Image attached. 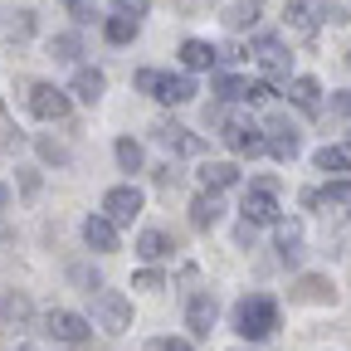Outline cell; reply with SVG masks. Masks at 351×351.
Returning a JSON list of instances; mask_svg holds the SVG:
<instances>
[{
	"label": "cell",
	"instance_id": "obj_2",
	"mask_svg": "<svg viewBox=\"0 0 351 351\" xmlns=\"http://www.w3.org/2000/svg\"><path fill=\"white\" fill-rule=\"evenodd\" d=\"M219 137L230 142V152H239V156H258V152H269V137H263V127L258 122H249L244 112H225L219 117Z\"/></svg>",
	"mask_w": 351,
	"mask_h": 351
},
{
	"label": "cell",
	"instance_id": "obj_39",
	"mask_svg": "<svg viewBox=\"0 0 351 351\" xmlns=\"http://www.w3.org/2000/svg\"><path fill=\"white\" fill-rule=\"evenodd\" d=\"M152 351H195V346L181 341V337H161V341H152Z\"/></svg>",
	"mask_w": 351,
	"mask_h": 351
},
{
	"label": "cell",
	"instance_id": "obj_42",
	"mask_svg": "<svg viewBox=\"0 0 351 351\" xmlns=\"http://www.w3.org/2000/svg\"><path fill=\"white\" fill-rule=\"evenodd\" d=\"M239 5H263V0H239Z\"/></svg>",
	"mask_w": 351,
	"mask_h": 351
},
{
	"label": "cell",
	"instance_id": "obj_32",
	"mask_svg": "<svg viewBox=\"0 0 351 351\" xmlns=\"http://www.w3.org/2000/svg\"><path fill=\"white\" fill-rule=\"evenodd\" d=\"M64 10H69L73 25H88V20L98 15V10H93V0H64Z\"/></svg>",
	"mask_w": 351,
	"mask_h": 351
},
{
	"label": "cell",
	"instance_id": "obj_26",
	"mask_svg": "<svg viewBox=\"0 0 351 351\" xmlns=\"http://www.w3.org/2000/svg\"><path fill=\"white\" fill-rule=\"evenodd\" d=\"M112 152H117V166H122V171H142V147L132 142V137H117Z\"/></svg>",
	"mask_w": 351,
	"mask_h": 351
},
{
	"label": "cell",
	"instance_id": "obj_22",
	"mask_svg": "<svg viewBox=\"0 0 351 351\" xmlns=\"http://www.w3.org/2000/svg\"><path fill=\"white\" fill-rule=\"evenodd\" d=\"M171 249H176V244H171V234H166V230H142V234H137V254H142L147 263L166 258Z\"/></svg>",
	"mask_w": 351,
	"mask_h": 351
},
{
	"label": "cell",
	"instance_id": "obj_18",
	"mask_svg": "<svg viewBox=\"0 0 351 351\" xmlns=\"http://www.w3.org/2000/svg\"><path fill=\"white\" fill-rule=\"evenodd\" d=\"M103 88H108L103 69H78V73H73V88H69V93H73L78 103H98V98H103Z\"/></svg>",
	"mask_w": 351,
	"mask_h": 351
},
{
	"label": "cell",
	"instance_id": "obj_12",
	"mask_svg": "<svg viewBox=\"0 0 351 351\" xmlns=\"http://www.w3.org/2000/svg\"><path fill=\"white\" fill-rule=\"evenodd\" d=\"M83 244L93 249V254H112L117 249V225L108 215H88L83 219Z\"/></svg>",
	"mask_w": 351,
	"mask_h": 351
},
{
	"label": "cell",
	"instance_id": "obj_13",
	"mask_svg": "<svg viewBox=\"0 0 351 351\" xmlns=\"http://www.w3.org/2000/svg\"><path fill=\"white\" fill-rule=\"evenodd\" d=\"M156 98H161V103H171V108L191 103V98H195V78H191V73H161Z\"/></svg>",
	"mask_w": 351,
	"mask_h": 351
},
{
	"label": "cell",
	"instance_id": "obj_5",
	"mask_svg": "<svg viewBox=\"0 0 351 351\" xmlns=\"http://www.w3.org/2000/svg\"><path fill=\"white\" fill-rule=\"evenodd\" d=\"M152 137L166 147V152H176V156H200L205 152V137H195L191 127H181V122H171V117H161V122H152Z\"/></svg>",
	"mask_w": 351,
	"mask_h": 351
},
{
	"label": "cell",
	"instance_id": "obj_44",
	"mask_svg": "<svg viewBox=\"0 0 351 351\" xmlns=\"http://www.w3.org/2000/svg\"><path fill=\"white\" fill-rule=\"evenodd\" d=\"M15 351H34V346H15Z\"/></svg>",
	"mask_w": 351,
	"mask_h": 351
},
{
	"label": "cell",
	"instance_id": "obj_43",
	"mask_svg": "<svg viewBox=\"0 0 351 351\" xmlns=\"http://www.w3.org/2000/svg\"><path fill=\"white\" fill-rule=\"evenodd\" d=\"M346 69H351V49H346Z\"/></svg>",
	"mask_w": 351,
	"mask_h": 351
},
{
	"label": "cell",
	"instance_id": "obj_19",
	"mask_svg": "<svg viewBox=\"0 0 351 351\" xmlns=\"http://www.w3.org/2000/svg\"><path fill=\"white\" fill-rule=\"evenodd\" d=\"M313 161H317V171H332L337 181H346V176H351V147H341V142L322 147V152H317Z\"/></svg>",
	"mask_w": 351,
	"mask_h": 351
},
{
	"label": "cell",
	"instance_id": "obj_11",
	"mask_svg": "<svg viewBox=\"0 0 351 351\" xmlns=\"http://www.w3.org/2000/svg\"><path fill=\"white\" fill-rule=\"evenodd\" d=\"M215 317H219V302H215L210 293H195V298L186 302V327H191L195 337H210V332H215Z\"/></svg>",
	"mask_w": 351,
	"mask_h": 351
},
{
	"label": "cell",
	"instance_id": "obj_28",
	"mask_svg": "<svg viewBox=\"0 0 351 351\" xmlns=\"http://www.w3.org/2000/svg\"><path fill=\"white\" fill-rule=\"evenodd\" d=\"M103 34H108L112 44H132V39H137V20H122V15H112V20L103 25Z\"/></svg>",
	"mask_w": 351,
	"mask_h": 351
},
{
	"label": "cell",
	"instance_id": "obj_10",
	"mask_svg": "<svg viewBox=\"0 0 351 351\" xmlns=\"http://www.w3.org/2000/svg\"><path fill=\"white\" fill-rule=\"evenodd\" d=\"M263 137H269V152H274L278 161H293V156L302 152V137H298V127H293L288 117H269Z\"/></svg>",
	"mask_w": 351,
	"mask_h": 351
},
{
	"label": "cell",
	"instance_id": "obj_15",
	"mask_svg": "<svg viewBox=\"0 0 351 351\" xmlns=\"http://www.w3.org/2000/svg\"><path fill=\"white\" fill-rule=\"evenodd\" d=\"M234 181H239V166H234V161H205V166H200V186H205L210 195L230 191Z\"/></svg>",
	"mask_w": 351,
	"mask_h": 351
},
{
	"label": "cell",
	"instance_id": "obj_27",
	"mask_svg": "<svg viewBox=\"0 0 351 351\" xmlns=\"http://www.w3.org/2000/svg\"><path fill=\"white\" fill-rule=\"evenodd\" d=\"M215 88H219V98H225V103H244V93H249V83H244V78H234V73H219V78H215Z\"/></svg>",
	"mask_w": 351,
	"mask_h": 351
},
{
	"label": "cell",
	"instance_id": "obj_6",
	"mask_svg": "<svg viewBox=\"0 0 351 351\" xmlns=\"http://www.w3.org/2000/svg\"><path fill=\"white\" fill-rule=\"evenodd\" d=\"M39 332H49L54 341L78 346V341H88L93 322H88V317H78V313H64V307H54V313H44V317H39Z\"/></svg>",
	"mask_w": 351,
	"mask_h": 351
},
{
	"label": "cell",
	"instance_id": "obj_30",
	"mask_svg": "<svg viewBox=\"0 0 351 351\" xmlns=\"http://www.w3.org/2000/svg\"><path fill=\"white\" fill-rule=\"evenodd\" d=\"M225 25H230V29H244V25L254 29V25H258V5H230V10H225Z\"/></svg>",
	"mask_w": 351,
	"mask_h": 351
},
{
	"label": "cell",
	"instance_id": "obj_20",
	"mask_svg": "<svg viewBox=\"0 0 351 351\" xmlns=\"http://www.w3.org/2000/svg\"><path fill=\"white\" fill-rule=\"evenodd\" d=\"M278 258L283 263L302 258V225H298V219H278Z\"/></svg>",
	"mask_w": 351,
	"mask_h": 351
},
{
	"label": "cell",
	"instance_id": "obj_9",
	"mask_svg": "<svg viewBox=\"0 0 351 351\" xmlns=\"http://www.w3.org/2000/svg\"><path fill=\"white\" fill-rule=\"evenodd\" d=\"M29 108H34V117H44V122H64V117H69V93H64V88H54V83H34V88H29Z\"/></svg>",
	"mask_w": 351,
	"mask_h": 351
},
{
	"label": "cell",
	"instance_id": "obj_7",
	"mask_svg": "<svg viewBox=\"0 0 351 351\" xmlns=\"http://www.w3.org/2000/svg\"><path fill=\"white\" fill-rule=\"evenodd\" d=\"M239 215H244V225H278V195H274V186H269V181L254 186V191L244 195Z\"/></svg>",
	"mask_w": 351,
	"mask_h": 351
},
{
	"label": "cell",
	"instance_id": "obj_31",
	"mask_svg": "<svg viewBox=\"0 0 351 351\" xmlns=\"http://www.w3.org/2000/svg\"><path fill=\"white\" fill-rule=\"evenodd\" d=\"M112 10H117L122 20H142V15L152 10V0H112Z\"/></svg>",
	"mask_w": 351,
	"mask_h": 351
},
{
	"label": "cell",
	"instance_id": "obj_40",
	"mask_svg": "<svg viewBox=\"0 0 351 351\" xmlns=\"http://www.w3.org/2000/svg\"><path fill=\"white\" fill-rule=\"evenodd\" d=\"M332 108H337L341 117H351V93H337V98H332Z\"/></svg>",
	"mask_w": 351,
	"mask_h": 351
},
{
	"label": "cell",
	"instance_id": "obj_36",
	"mask_svg": "<svg viewBox=\"0 0 351 351\" xmlns=\"http://www.w3.org/2000/svg\"><path fill=\"white\" fill-rule=\"evenodd\" d=\"M156 83H161V73H156V69H137V88H142V93H152V98H156Z\"/></svg>",
	"mask_w": 351,
	"mask_h": 351
},
{
	"label": "cell",
	"instance_id": "obj_16",
	"mask_svg": "<svg viewBox=\"0 0 351 351\" xmlns=\"http://www.w3.org/2000/svg\"><path fill=\"white\" fill-rule=\"evenodd\" d=\"M288 98H293L302 112H322V83L307 78V73H298V78L288 83Z\"/></svg>",
	"mask_w": 351,
	"mask_h": 351
},
{
	"label": "cell",
	"instance_id": "obj_17",
	"mask_svg": "<svg viewBox=\"0 0 351 351\" xmlns=\"http://www.w3.org/2000/svg\"><path fill=\"white\" fill-rule=\"evenodd\" d=\"M219 215H225V205H219V195L200 191V195L191 200V225H195V230H215V225H219Z\"/></svg>",
	"mask_w": 351,
	"mask_h": 351
},
{
	"label": "cell",
	"instance_id": "obj_24",
	"mask_svg": "<svg viewBox=\"0 0 351 351\" xmlns=\"http://www.w3.org/2000/svg\"><path fill=\"white\" fill-rule=\"evenodd\" d=\"M78 54H83V44H78V34H73V29L49 39V59H59V64H78Z\"/></svg>",
	"mask_w": 351,
	"mask_h": 351
},
{
	"label": "cell",
	"instance_id": "obj_33",
	"mask_svg": "<svg viewBox=\"0 0 351 351\" xmlns=\"http://www.w3.org/2000/svg\"><path fill=\"white\" fill-rule=\"evenodd\" d=\"M39 156L54 161V166H69V147H59V142H49V137H39Z\"/></svg>",
	"mask_w": 351,
	"mask_h": 351
},
{
	"label": "cell",
	"instance_id": "obj_4",
	"mask_svg": "<svg viewBox=\"0 0 351 351\" xmlns=\"http://www.w3.org/2000/svg\"><path fill=\"white\" fill-rule=\"evenodd\" d=\"M254 59H258V69H263V78H269V83H293V78H298V73H293V54L283 49L274 34H258V39H254Z\"/></svg>",
	"mask_w": 351,
	"mask_h": 351
},
{
	"label": "cell",
	"instance_id": "obj_38",
	"mask_svg": "<svg viewBox=\"0 0 351 351\" xmlns=\"http://www.w3.org/2000/svg\"><path fill=\"white\" fill-rule=\"evenodd\" d=\"M288 20H293L298 29H307V0H288Z\"/></svg>",
	"mask_w": 351,
	"mask_h": 351
},
{
	"label": "cell",
	"instance_id": "obj_21",
	"mask_svg": "<svg viewBox=\"0 0 351 351\" xmlns=\"http://www.w3.org/2000/svg\"><path fill=\"white\" fill-rule=\"evenodd\" d=\"M215 59H219V49L205 44V39H186L181 44V64L186 69H215Z\"/></svg>",
	"mask_w": 351,
	"mask_h": 351
},
{
	"label": "cell",
	"instance_id": "obj_25",
	"mask_svg": "<svg viewBox=\"0 0 351 351\" xmlns=\"http://www.w3.org/2000/svg\"><path fill=\"white\" fill-rule=\"evenodd\" d=\"M0 313H5L15 327H25V322H29V298H25V293H10V298H0Z\"/></svg>",
	"mask_w": 351,
	"mask_h": 351
},
{
	"label": "cell",
	"instance_id": "obj_23",
	"mask_svg": "<svg viewBox=\"0 0 351 351\" xmlns=\"http://www.w3.org/2000/svg\"><path fill=\"white\" fill-rule=\"evenodd\" d=\"M302 205H351V181H332L322 191H307Z\"/></svg>",
	"mask_w": 351,
	"mask_h": 351
},
{
	"label": "cell",
	"instance_id": "obj_35",
	"mask_svg": "<svg viewBox=\"0 0 351 351\" xmlns=\"http://www.w3.org/2000/svg\"><path fill=\"white\" fill-rule=\"evenodd\" d=\"M132 288H142V293H161L166 283H161V274H152V269H147V274H137V278H132Z\"/></svg>",
	"mask_w": 351,
	"mask_h": 351
},
{
	"label": "cell",
	"instance_id": "obj_8",
	"mask_svg": "<svg viewBox=\"0 0 351 351\" xmlns=\"http://www.w3.org/2000/svg\"><path fill=\"white\" fill-rule=\"evenodd\" d=\"M103 215L112 219V225H132V219L142 215V191L137 186H112L103 195Z\"/></svg>",
	"mask_w": 351,
	"mask_h": 351
},
{
	"label": "cell",
	"instance_id": "obj_29",
	"mask_svg": "<svg viewBox=\"0 0 351 351\" xmlns=\"http://www.w3.org/2000/svg\"><path fill=\"white\" fill-rule=\"evenodd\" d=\"M5 34H10V39H29V34H34V10H10Z\"/></svg>",
	"mask_w": 351,
	"mask_h": 351
},
{
	"label": "cell",
	"instance_id": "obj_37",
	"mask_svg": "<svg viewBox=\"0 0 351 351\" xmlns=\"http://www.w3.org/2000/svg\"><path fill=\"white\" fill-rule=\"evenodd\" d=\"M269 98H274V88H269V83H258V78L249 83V93H244V103H269Z\"/></svg>",
	"mask_w": 351,
	"mask_h": 351
},
{
	"label": "cell",
	"instance_id": "obj_1",
	"mask_svg": "<svg viewBox=\"0 0 351 351\" xmlns=\"http://www.w3.org/2000/svg\"><path fill=\"white\" fill-rule=\"evenodd\" d=\"M274 327H278V302H274V298L254 293V298H244V302L234 307V332H239V337L263 341V337H274Z\"/></svg>",
	"mask_w": 351,
	"mask_h": 351
},
{
	"label": "cell",
	"instance_id": "obj_3",
	"mask_svg": "<svg viewBox=\"0 0 351 351\" xmlns=\"http://www.w3.org/2000/svg\"><path fill=\"white\" fill-rule=\"evenodd\" d=\"M93 322L108 332V337H122L132 327V302L117 293V288H98L93 293Z\"/></svg>",
	"mask_w": 351,
	"mask_h": 351
},
{
	"label": "cell",
	"instance_id": "obj_34",
	"mask_svg": "<svg viewBox=\"0 0 351 351\" xmlns=\"http://www.w3.org/2000/svg\"><path fill=\"white\" fill-rule=\"evenodd\" d=\"M322 20H332V25H346L351 15H346V5H341V0H322Z\"/></svg>",
	"mask_w": 351,
	"mask_h": 351
},
{
	"label": "cell",
	"instance_id": "obj_41",
	"mask_svg": "<svg viewBox=\"0 0 351 351\" xmlns=\"http://www.w3.org/2000/svg\"><path fill=\"white\" fill-rule=\"evenodd\" d=\"M10 205V186H0V210H5Z\"/></svg>",
	"mask_w": 351,
	"mask_h": 351
},
{
	"label": "cell",
	"instance_id": "obj_14",
	"mask_svg": "<svg viewBox=\"0 0 351 351\" xmlns=\"http://www.w3.org/2000/svg\"><path fill=\"white\" fill-rule=\"evenodd\" d=\"M293 298L298 302H337V283L327 274H302L298 288H293Z\"/></svg>",
	"mask_w": 351,
	"mask_h": 351
}]
</instances>
